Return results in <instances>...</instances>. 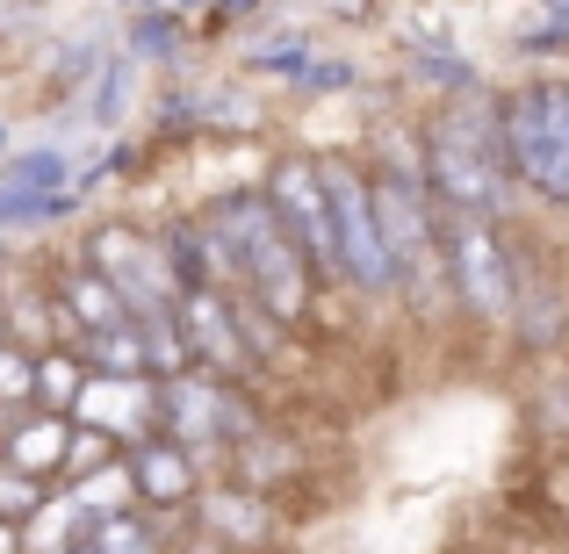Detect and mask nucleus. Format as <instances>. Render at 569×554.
Returning a JSON list of instances; mask_svg holds the SVG:
<instances>
[{"label":"nucleus","instance_id":"obj_1","mask_svg":"<svg viewBox=\"0 0 569 554\" xmlns=\"http://www.w3.org/2000/svg\"><path fill=\"white\" fill-rule=\"evenodd\" d=\"M217 238L231 245V260H238V274L252 281V295L289 324L296 310H303V295H310V260L289 238L281 209L260 202V194H231V202L217 209Z\"/></svg>","mask_w":569,"mask_h":554},{"label":"nucleus","instance_id":"obj_2","mask_svg":"<svg viewBox=\"0 0 569 554\" xmlns=\"http://www.w3.org/2000/svg\"><path fill=\"white\" fill-rule=\"evenodd\" d=\"M505 138L490 130V109H447L432 130V181H440L447 209H469V216H498L505 209Z\"/></svg>","mask_w":569,"mask_h":554},{"label":"nucleus","instance_id":"obj_3","mask_svg":"<svg viewBox=\"0 0 569 554\" xmlns=\"http://www.w3.org/2000/svg\"><path fill=\"white\" fill-rule=\"evenodd\" d=\"M376 223H382V252H389V274H403V289L411 295H440V223H432L426 209V188H418L411 167H389L376 188Z\"/></svg>","mask_w":569,"mask_h":554},{"label":"nucleus","instance_id":"obj_4","mask_svg":"<svg viewBox=\"0 0 569 554\" xmlns=\"http://www.w3.org/2000/svg\"><path fill=\"white\" fill-rule=\"evenodd\" d=\"M505 152L541 194L569 202V87H527L505 109Z\"/></svg>","mask_w":569,"mask_h":554},{"label":"nucleus","instance_id":"obj_5","mask_svg":"<svg viewBox=\"0 0 569 554\" xmlns=\"http://www.w3.org/2000/svg\"><path fill=\"white\" fill-rule=\"evenodd\" d=\"M94 274L109 281L116 295H123V310L130 318H144V332H167V318H173V289H181V266L167 260L159 245H144L138 231H101L94 238Z\"/></svg>","mask_w":569,"mask_h":554},{"label":"nucleus","instance_id":"obj_6","mask_svg":"<svg viewBox=\"0 0 569 554\" xmlns=\"http://www.w3.org/2000/svg\"><path fill=\"white\" fill-rule=\"evenodd\" d=\"M440 260H447V274H455V289L469 295L483 318H512V266H505L498 238H490V216L440 209Z\"/></svg>","mask_w":569,"mask_h":554},{"label":"nucleus","instance_id":"obj_7","mask_svg":"<svg viewBox=\"0 0 569 554\" xmlns=\"http://www.w3.org/2000/svg\"><path fill=\"white\" fill-rule=\"evenodd\" d=\"M325 194H332V231H339V274H353L361 289H389V252H382V223H376V194H368L361 173L332 167L325 173Z\"/></svg>","mask_w":569,"mask_h":554},{"label":"nucleus","instance_id":"obj_8","mask_svg":"<svg viewBox=\"0 0 569 554\" xmlns=\"http://www.w3.org/2000/svg\"><path fill=\"white\" fill-rule=\"evenodd\" d=\"M274 209H281V223H289V238L303 245V260L325 266V274H339L332 194H325V173L310 167V159H289V167H274Z\"/></svg>","mask_w":569,"mask_h":554},{"label":"nucleus","instance_id":"obj_9","mask_svg":"<svg viewBox=\"0 0 569 554\" xmlns=\"http://www.w3.org/2000/svg\"><path fill=\"white\" fill-rule=\"evenodd\" d=\"M181 324H188V346H194V353H209L217 367H238V361H246V339H238V324H231V318H223L217 295H202V289L181 295Z\"/></svg>","mask_w":569,"mask_h":554},{"label":"nucleus","instance_id":"obj_10","mask_svg":"<svg viewBox=\"0 0 569 554\" xmlns=\"http://www.w3.org/2000/svg\"><path fill=\"white\" fill-rule=\"evenodd\" d=\"M66 303H72V318H80L87 332H130L123 295H116L101 274H72V281H66Z\"/></svg>","mask_w":569,"mask_h":554},{"label":"nucleus","instance_id":"obj_11","mask_svg":"<svg viewBox=\"0 0 569 554\" xmlns=\"http://www.w3.org/2000/svg\"><path fill=\"white\" fill-rule=\"evenodd\" d=\"M138 490H144V497H159V504H181L188 497V461L173 454L167 440H144L138 446Z\"/></svg>","mask_w":569,"mask_h":554},{"label":"nucleus","instance_id":"obj_12","mask_svg":"<svg viewBox=\"0 0 569 554\" xmlns=\"http://www.w3.org/2000/svg\"><path fill=\"white\" fill-rule=\"evenodd\" d=\"M66 446H72V432L58 425V417H37V425H22L8 440V461L37 475V469H58V461H66Z\"/></svg>","mask_w":569,"mask_h":554},{"label":"nucleus","instance_id":"obj_13","mask_svg":"<svg viewBox=\"0 0 569 554\" xmlns=\"http://www.w3.org/2000/svg\"><path fill=\"white\" fill-rule=\"evenodd\" d=\"M66 152H22L8 159V173H0V188L8 194H66Z\"/></svg>","mask_w":569,"mask_h":554},{"label":"nucleus","instance_id":"obj_14","mask_svg":"<svg viewBox=\"0 0 569 554\" xmlns=\"http://www.w3.org/2000/svg\"><path fill=\"white\" fill-rule=\"evenodd\" d=\"M87 346H94V361H101V367H116V374H138V367H144V339H138V324H130V332H94Z\"/></svg>","mask_w":569,"mask_h":554},{"label":"nucleus","instance_id":"obj_15","mask_svg":"<svg viewBox=\"0 0 569 554\" xmlns=\"http://www.w3.org/2000/svg\"><path fill=\"white\" fill-rule=\"evenodd\" d=\"M37 396H51L58 411H66V403H80V396H87V389H80V367H72L66 353H58V361H43V367H37Z\"/></svg>","mask_w":569,"mask_h":554},{"label":"nucleus","instance_id":"obj_16","mask_svg":"<svg viewBox=\"0 0 569 554\" xmlns=\"http://www.w3.org/2000/svg\"><path fill=\"white\" fill-rule=\"evenodd\" d=\"M209 518H217L223 533H238V541H260V533H267V518L252 512L246 497H209Z\"/></svg>","mask_w":569,"mask_h":554},{"label":"nucleus","instance_id":"obj_17","mask_svg":"<svg viewBox=\"0 0 569 554\" xmlns=\"http://www.w3.org/2000/svg\"><path fill=\"white\" fill-rule=\"evenodd\" d=\"M101 554H159V547L138 518H109V526H101Z\"/></svg>","mask_w":569,"mask_h":554},{"label":"nucleus","instance_id":"obj_18","mask_svg":"<svg viewBox=\"0 0 569 554\" xmlns=\"http://www.w3.org/2000/svg\"><path fill=\"white\" fill-rule=\"evenodd\" d=\"M22 396H37V367L0 346V403H22Z\"/></svg>","mask_w":569,"mask_h":554},{"label":"nucleus","instance_id":"obj_19","mask_svg":"<svg viewBox=\"0 0 569 554\" xmlns=\"http://www.w3.org/2000/svg\"><path fill=\"white\" fill-rule=\"evenodd\" d=\"M123 101H130V72L109 66V72H101V94H94V115H101V123H116V115H123Z\"/></svg>","mask_w":569,"mask_h":554},{"label":"nucleus","instance_id":"obj_20","mask_svg":"<svg viewBox=\"0 0 569 554\" xmlns=\"http://www.w3.org/2000/svg\"><path fill=\"white\" fill-rule=\"evenodd\" d=\"M173 37H181V22H173V14H144V22H138V43H144V51H173Z\"/></svg>","mask_w":569,"mask_h":554},{"label":"nucleus","instance_id":"obj_21","mask_svg":"<svg viewBox=\"0 0 569 554\" xmlns=\"http://www.w3.org/2000/svg\"><path fill=\"white\" fill-rule=\"evenodd\" d=\"M0 512H37V483H22V475H0Z\"/></svg>","mask_w":569,"mask_h":554},{"label":"nucleus","instance_id":"obj_22","mask_svg":"<svg viewBox=\"0 0 569 554\" xmlns=\"http://www.w3.org/2000/svg\"><path fill=\"white\" fill-rule=\"evenodd\" d=\"M252 66H267V72H296V66H303V43H267V51H252Z\"/></svg>","mask_w":569,"mask_h":554},{"label":"nucleus","instance_id":"obj_23","mask_svg":"<svg viewBox=\"0 0 569 554\" xmlns=\"http://www.w3.org/2000/svg\"><path fill=\"white\" fill-rule=\"evenodd\" d=\"M123 490H130L123 475H94V483L80 490V504H116V497H123Z\"/></svg>","mask_w":569,"mask_h":554},{"label":"nucleus","instance_id":"obj_24","mask_svg":"<svg viewBox=\"0 0 569 554\" xmlns=\"http://www.w3.org/2000/svg\"><path fill=\"white\" fill-rule=\"evenodd\" d=\"M533 43H569V8H556V14H548V22H541V37H533Z\"/></svg>","mask_w":569,"mask_h":554},{"label":"nucleus","instance_id":"obj_25","mask_svg":"<svg viewBox=\"0 0 569 554\" xmlns=\"http://www.w3.org/2000/svg\"><path fill=\"white\" fill-rule=\"evenodd\" d=\"M303 80H310V87H339V80H347V66H310Z\"/></svg>","mask_w":569,"mask_h":554},{"label":"nucleus","instance_id":"obj_26","mask_svg":"<svg viewBox=\"0 0 569 554\" xmlns=\"http://www.w3.org/2000/svg\"><path fill=\"white\" fill-rule=\"evenodd\" d=\"M0 152H8V130H0Z\"/></svg>","mask_w":569,"mask_h":554}]
</instances>
